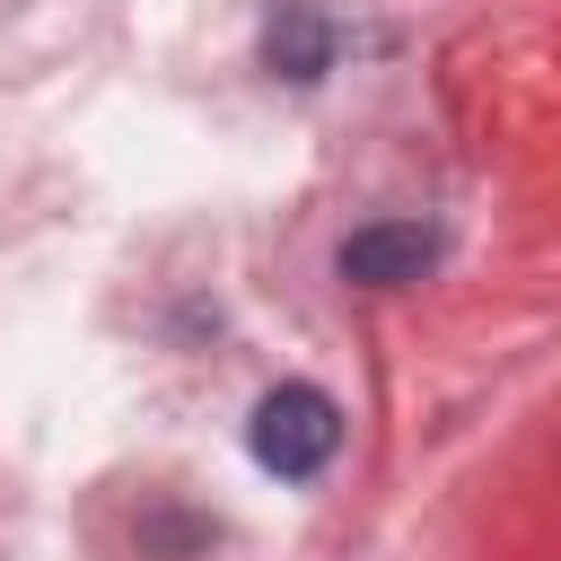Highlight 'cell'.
Here are the masks:
<instances>
[{
	"label": "cell",
	"instance_id": "obj_1",
	"mask_svg": "<svg viewBox=\"0 0 561 561\" xmlns=\"http://www.w3.org/2000/svg\"><path fill=\"white\" fill-rule=\"evenodd\" d=\"M245 447H254L263 473H280V482H316V473L333 465V447H342V403H333L324 386L289 377V386H272V394L254 403Z\"/></svg>",
	"mask_w": 561,
	"mask_h": 561
},
{
	"label": "cell",
	"instance_id": "obj_2",
	"mask_svg": "<svg viewBox=\"0 0 561 561\" xmlns=\"http://www.w3.org/2000/svg\"><path fill=\"white\" fill-rule=\"evenodd\" d=\"M430 263H438V228H430V219H368V228H351L342 254H333V272H342L351 289H403V280H421Z\"/></svg>",
	"mask_w": 561,
	"mask_h": 561
},
{
	"label": "cell",
	"instance_id": "obj_3",
	"mask_svg": "<svg viewBox=\"0 0 561 561\" xmlns=\"http://www.w3.org/2000/svg\"><path fill=\"white\" fill-rule=\"evenodd\" d=\"M263 70H272V79H298V88L324 79V70H333V26H324L307 0H280V9L263 18Z\"/></svg>",
	"mask_w": 561,
	"mask_h": 561
}]
</instances>
